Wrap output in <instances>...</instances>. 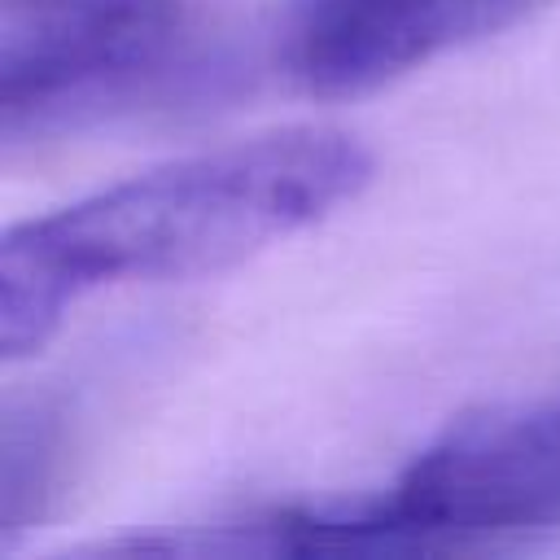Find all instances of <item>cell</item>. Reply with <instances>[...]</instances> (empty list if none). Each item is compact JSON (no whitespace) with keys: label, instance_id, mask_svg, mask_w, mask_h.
I'll return each instance as SVG.
<instances>
[{"label":"cell","instance_id":"6da1fadb","mask_svg":"<svg viewBox=\"0 0 560 560\" xmlns=\"http://www.w3.org/2000/svg\"><path fill=\"white\" fill-rule=\"evenodd\" d=\"M368 179L372 153L350 131L284 127L26 219L0 241V350L35 354L92 289L228 271L354 201Z\"/></svg>","mask_w":560,"mask_h":560},{"label":"cell","instance_id":"7a4b0ae2","mask_svg":"<svg viewBox=\"0 0 560 560\" xmlns=\"http://www.w3.org/2000/svg\"><path fill=\"white\" fill-rule=\"evenodd\" d=\"M560 534V385L455 416L372 499L289 508L206 534L153 538L158 551L398 556L486 551Z\"/></svg>","mask_w":560,"mask_h":560},{"label":"cell","instance_id":"3957f363","mask_svg":"<svg viewBox=\"0 0 560 560\" xmlns=\"http://www.w3.org/2000/svg\"><path fill=\"white\" fill-rule=\"evenodd\" d=\"M192 70L179 0H4L0 131L44 136L149 101Z\"/></svg>","mask_w":560,"mask_h":560},{"label":"cell","instance_id":"277c9868","mask_svg":"<svg viewBox=\"0 0 560 560\" xmlns=\"http://www.w3.org/2000/svg\"><path fill=\"white\" fill-rule=\"evenodd\" d=\"M547 0H293L284 66L311 96H359L477 44Z\"/></svg>","mask_w":560,"mask_h":560},{"label":"cell","instance_id":"5b68a950","mask_svg":"<svg viewBox=\"0 0 560 560\" xmlns=\"http://www.w3.org/2000/svg\"><path fill=\"white\" fill-rule=\"evenodd\" d=\"M61 468V429L44 402H9L0 442V542L13 547L52 499Z\"/></svg>","mask_w":560,"mask_h":560}]
</instances>
